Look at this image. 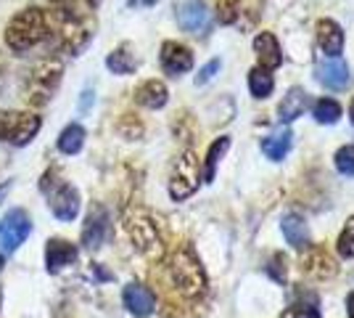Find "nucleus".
Instances as JSON below:
<instances>
[{"label":"nucleus","mask_w":354,"mask_h":318,"mask_svg":"<svg viewBox=\"0 0 354 318\" xmlns=\"http://www.w3.org/2000/svg\"><path fill=\"white\" fill-rule=\"evenodd\" d=\"M267 271L272 273L275 281H286V258L283 255H272V263L267 265Z\"/></svg>","instance_id":"obj_34"},{"label":"nucleus","mask_w":354,"mask_h":318,"mask_svg":"<svg viewBox=\"0 0 354 318\" xmlns=\"http://www.w3.org/2000/svg\"><path fill=\"white\" fill-rule=\"evenodd\" d=\"M296 310H301V313H307L310 318H317L320 316V300H317V294L312 292V289H304L299 287L296 289Z\"/></svg>","instance_id":"obj_26"},{"label":"nucleus","mask_w":354,"mask_h":318,"mask_svg":"<svg viewBox=\"0 0 354 318\" xmlns=\"http://www.w3.org/2000/svg\"><path fill=\"white\" fill-rule=\"evenodd\" d=\"M217 69H220V61H209L207 67H204V69L196 75V85H207L209 80L214 77V72H217Z\"/></svg>","instance_id":"obj_35"},{"label":"nucleus","mask_w":354,"mask_h":318,"mask_svg":"<svg viewBox=\"0 0 354 318\" xmlns=\"http://www.w3.org/2000/svg\"><path fill=\"white\" fill-rule=\"evenodd\" d=\"M217 16L222 24H233L238 16V0H220L217 3Z\"/></svg>","instance_id":"obj_33"},{"label":"nucleus","mask_w":354,"mask_h":318,"mask_svg":"<svg viewBox=\"0 0 354 318\" xmlns=\"http://www.w3.org/2000/svg\"><path fill=\"white\" fill-rule=\"evenodd\" d=\"M85 138H88L85 127H82L80 122H72V125H66V127H64V130L59 133V141H56V146H59L61 154H69V157H74V154L82 152V146H85Z\"/></svg>","instance_id":"obj_21"},{"label":"nucleus","mask_w":354,"mask_h":318,"mask_svg":"<svg viewBox=\"0 0 354 318\" xmlns=\"http://www.w3.org/2000/svg\"><path fill=\"white\" fill-rule=\"evenodd\" d=\"M124 228H127L133 244L138 247V252H143L148 258H159L162 255V239H159L156 223L151 220L148 212L130 210L124 215Z\"/></svg>","instance_id":"obj_4"},{"label":"nucleus","mask_w":354,"mask_h":318,"mask_svg":"<svg viewBox=\"0 0 354 318\" xmlns=\"http://www.w3.org/2000/svg\"><path fill=\"white\" fill-rule=\"evenodd\" d=\"M80 3H82L88 11H93V8H98V3H101V0H80Z\"/></svg>","instance_id":"obj_38"},{"label":"nucleus","mask_w":354,"mask_h":318,"mask_svg":"<svg viewBox=\"0 0 354 318\" xmlns=\"http://www.w3.org/2000/svg\"><path fill=\"white\" fill-rule=\"evenodd\" d=\"M162 67L167 75H185L193 67V53L191 48H185L183 43H175V40H167L162 46Z\"/></svg>","instance_id":"obj_11"},{"label":"nucleus","mask_w":354,"mask_h":318,"mask_svg":"<svg viewBox=\"0 0 354 318\" xmlns=\"http://www.w3.org/2000/svg\"><path fill=\"white\" fill-rule=\"evenodd\" d=\"M336 170L341 175H354V146H344L336 152Z\"/></svg>","instance_id":"obj_31"},{"label":"nucleus","mask_w":354,"mask_h":318,"mask_svg":"<svg viewBox=\"0 0 354 318\" xmlns=\"http://www.w3.org/2000/svg\"><path fill=\"white\" fill-rule=\"evenodd\" d=\"M6 194H8V183H6V186H3V188H0V199L6 197Z\"/></svg>","instance_id":"obj_41"},{"label":"nucleus","mask_w":354,"mask_h":318,"mask_svg":"<svg viewBox=\"0 0 354 318\" xmlns=\"http://www.w3.org/2000/svg\"><path fill=\"white\" fill-rule=\"evenodd\" d=\"M346 308H349V316L354 318V292L349 294V300H346Z\"/></svg>","instance_id":"obj_40"},{"label":"nucleus","mask_w":354,"mask_h":318,"mask_svg":"<svg viewBox=\"0 0 354 318\" xmlns=\"http://www.w3.org/2000/svg\"><path fill=\"white\" fill-rule=\"evenodd\" d=\"M90 101H93V91H85L82 93V101H80V109H88Z\"/></svg>","instance_id":"obj_36"},{"label":"nucleus","mask_w":354,"mask_h":318,"mask_svg":"<svg viewBox=\"0 0 354 318\" xmlns=\"http://www.w3.org/2000/svg\"><path fill=\"white\" fill-rule=\"evenodd\" d=\"M64 67L56 59H45L40 64H35V69L30 72V101L35 106H43L50 101L53 91L59 88Z\"/></svg>","instance_id":"obj_5"},{"label":"nucleus","mask_w":354,"mask_h":318,"mask_svg":"<svg viewBox=\"0 0 354 318\" xmlns=\"http://www.w3.org/2000/svg\"><path fill=\"white\" fill-rule=\"evenodd\" d=\"M32 220L27 210H11L0 220V249L3 252H16L21 244L30 239Z\"/></svg>","instance_id":"obj_7"},{"label":"nucleus","mask_w":354,"mask_h":318,"mask_svg":"<svg viewBox=\"0 0 354 318\" xmlns=\"http://www.w3.org/2000/svg\"><path fill=\"white\" fill-rule=\"evenodd\" d=\"M177 24L191 35H207L212 27V16L204 0H180L175 6Z\"/></svg>","instance_id":"obj_8"},{"label":"nucleus","mask_w":354,"mask_h":318,"mask_svg":"<svg viewBox=\"0 0 354 318\" xmlns=\"http://www.w3.org/2000/svg\"><path fill=\"white\" fill-rule=\"evenodd\" d=\"M291 149V133H272V136H267L262 141V152H265L267 159H272V162H281L283 157L288 154Z\"/></svg>","instance_id":"obj_23"},{"label":"nucleus","mask_w":354,"mask_h":318,"mask_svg":"<svg viewBox=\"0 0 354 318\" xmlns=\"http://www.w3.org/2000/svg\"><path fill=\"white\" fill-rule=\"evenodd\" d=\"M90 37H93V27L85 24V19L82 21H72V24H64L61 27L59 51L61 53H69V56H77L90 43Z\"/></svg>","instance_id":"obj_14"},{"label":"nucleus","mask_w":354,"mask_h":318,"mask_svg":"<svg viewBox=\"0 0 354 318\" xmlns=\"http://www.w3.org/2000/svg\"><path fill=\"white\" fill-rule=\"evenodd\" d=\"M40 125H43V117H40V114H35V112H21L11 143H14V146H27L32 138L37 136Z\"/></svg>","instance_id":"obj_22"},{"label":"nucleus","mask_w":354,"mask_h":318,"mask_svg":"<svg viewBox=\"0 0 354 318\" xmlns=\"http://www.w3.org/2000/svg\"><path fill=\"white\" fill-rule=\"evenodd\" d=\"M117 130H119V136H122V138L135 141V138H140V133H143V125L135 120V114H124V117L119 120Z\"/></svg>","instance_id":"obj_30"},{"label":"nucleus","mask_w":354,"mask_h":318,"mask_svg":"<svg viewBox=\"0 0 354 318\" xmlns=\"http://www.w3.org/2000/svg\"><path fill=\"white\" fill-rule=\"evenodd\" d=\"M77 247L72 242H66V239H50V242L45 244V268L48 273H59L61 268H66V265H72L77 263Z\"/></svg>","instance_id":"obj_13"},{"label":"nucleus","mask_w":354,"mask_h":318,"mask_svg":"<svg viewBox=\"0 0 354 318\" xmlns=\"http://www.w3.org/2000/svg\"><path fill=\"white\" fill-rule=\"evenodd\" d=\"M19 117H21V112H8V109H0V141H8V143H11L16 125H19Z\"/></svg>","instance_id":"obj_29"},{"label":"nucleus","mask_w":354,"mask_h":318,"mask_svg":"<svg viewBox=\"0 0 354 318\" xmlns=\"http://www.w3.org/2000/svg\"><path fill=\"white\" fill-rule=\"evenodd\" d=\"M109 236V212L101 204H93L82 226V244L88 249H98Z\"/></svg>","instance_id":"obj_9"},{"label":"nucleus","mask_w":354,"mask_h":318,"mask_svg":"<svg viewBox=\"0 0 354 318\" xmlns=\"http://www.w3.org/2000/svg\"><path fill=\"white\" fill-rule=\"evenodd\" d=\"M349 117H352V125H354V101H352V106H349Z\"/></svg>","instance_id":"obj_42"},{"label":"nucleus","mask_w":354,"mask_h":318,"mask_svg":"<svg viewBox=\"0 0 354 318\" xmlns=\"http://www.w3.org/2000/svg\"><path fill=\"white\" fill-rule=\"evenodd\" d=\"M106 67H109V72H114V75H130V72H135L138 61H135V56L127 48H117V51L109 53Z\"/></svg>","instance_id":"obj_25"},{"label":"nucleus","mask_w":354,"mask_h":318,"mask_svg":"<svg viewBox=\"0 0 354 318\" xmlns=\"http://www.w3.org/2000/svg\"><path fill=\"white\" fill-rule=\"evenodd\" d=\"M230 149V138L222 136L220 141H214L212 146H209V154H207V173H204V178L207 181H214V170H217V162H220L225 152Z\"/></svg>","instance_id":"obj_27"},{"label":"nucleus","mask_w":354,"mask_h":318,"mask_svg":"<svg viewBox=\"0 0 354 318\" xmlns=\"http://www.w3.org/2000/svg\"><path fill=\"white\" fill-rule=\"evenodd\" d=\"M301 268L310 273V276H315V279H330V276H336V260L330 258L325 249H312L310 255L304 258V263H301Z\"/></svg>","instance_id":"obj_20"},{"label":"nucleus","mask_w":354,"mask_h":318,"mask_svg":"<svg viewBox=\"0 0 354 318\" xmlns=\"http://www.w3.org/2000/svg\"><path fill=\"white\" fill-rule=\"evenodd\" d=\"M312 112H315V120L320 122V125H333L341 117V106L333 98H320Z\"/></svg>","instance_id":"obj_28"},{"label":"nucleus","mask_w":354,"mask_h":318,"mask_svg":"<svg viewBox=\"0 0 354 318\" xmlns=\"http://www.w3.org/2000/svg\"><path fill=\"white\" fill-rule=\"evenodd\" d=\"M48 35V11L30 6L24 11L8 21L6 27V46L11 48L14 53H27L30 48H35L37 43H43V37Z\"/></svg>","instance_id":"obj_1"},{"label":"nucleus","mask_w":354,"mask_h":318,"mask_svg":"<svg viewBox=\"0 0 354 318\" xmlns=\"http://www.w3.org/2000/svg\"><path fill=\"white\" fill-rule=\"evenodd\" d=\"M315 77H317V82H323L325 88H330V91H344L352 82L349 67H346V61L341 59H320L317 69H315Z\"/></svg>","instance_id":"obj_10"},{"label":"nucleus","mask_w":354,"mask_h":318,"mask_svg":"<svg viewBox=\"0 0 354 318\" xmlns=\"http://www.w3.org/2000/svg\"><path fill=\"white\" fill-rule=\"evenodd\" d=\"M272 88H275V80H272V75H270L267 69H262V67L251 69L249 72V91H251L254 98H267V96L272 93Z\"/></svg>","instance_id":"obj_24"},{"label":"nucleus","mask_w":354,"mask_h":318,"mask_svg":"<svg viewBox=\"0 0 354 318\" xmlns=\"http://www.w3.org/2000/svg\"><path fill=\"white\" fill-rule=\"evenodd\" d=\"M53 175H56V170L45 173L43 181H40V191L48 197V204H50L53 215L64 223H69L80 215V194H77V188L72 183L53 181Z\"/></svg>","instance_id":"obj_3"},{"label":"nucleus","mask_w":354,"mask_h":318,"mask_svg":"<svg viewBox=\"0 0 354 318\" xmlns=\"http://www.w3.org/2000/svg\"><path fill=\"white\" fill-rule=\"evenodd\" d=\"M307 91L304 88H291V91L283 96L281 106H278V120L281 122H294L296 117H301L304 114V109H307Z\"/></svg>","instance_id":"obj_19"},{"label":"nucleus","mask_w":354,"mask_h":318,"mask_svg":"<svg viewBox=\"0 0 354 318\" xmlns=\"http://www.w3.org/2000/svg\"><path fill=\"white\" fill-rule=\"evenodd\" d=\"M130 6H153V3H159V0H127Z\"/></svg>","instance_id":"obj_39"},{"label":"nucleus","mask_w":354,"mask_h":318,"mask_svg":"<svg viewBox=\"0 0 354 318\" xmlns=\"http://www.w3.org/2000/svg\"><path fill=\"white\" fill-rule=\"evenodd\" d=\"M3 265H6V260H3V255H0V271H3Z\"/></svg>","instance_id":"obj_43"},{"label":"nucleus","mask_w":354,"mask_h":318,"mask_svg":"<svg viewBox=\"0 0 354 318\" xmlns=\"http://www.w3.org/2000/svg\"><path fill=\"white\" fill-rule=\"evenodd\" d=\"M122 300H124V308L138 318H146L153 313V308H156V297H153V292L143 284H127L124 292H122Z\"/></svg>","instance_id":"obj_12"},{"label":"nucleus","mask_w":354,"mask_h":318,"mask_svg":"<svg viewBox=\"0 0 354 318\" xmlns=\"http://www.w3.org/2000/svg\"><path fill=\"white\" fill-rule=\"evenodd\" d=\"M169 276L175 281V289L185 297H198L204 287H207V279H204V268L198 265V260L193 255L188 247L177 249L172 260H169Z\"/></svg>","instance_id":"obj_2"},{"label":"nucleus","mask_w":354,"mask_h":318,"mask_svg":"<svg viewBox=\"0 0 354 318\" xmlns=\"http://www.w3.org/2000/svg\"><path fill=\"white\" fill-rule=\"evenodd\" d=\"M167 98H169V91H167V85L162 80H146L135 91V101L140 106H146V109H162L167 104Z\"/></svg>","instance_id":"obj_17"},{"label":"nucleus","mask_w":354,"mask_h":318,"mask_svg":"<svg viewBox=\"0 0 354 318\" xmlns=\"http://www.w3.org/2000/svg\"><path fill=\"white\" fill-rule=\"evenodd\" d=\"M198 159L193 152H185L180 159L175 162V173H172V181H169V197L175 202H183L188 199L198 188Z\"/></svg>","instance_id":"obj_6"},{"label":"nucleus","mask_w":354,"mask_h":318,"mask_svg":"<svg viewBox=\"0 0 354 318\" xmlns=\"http://www.w3.org/2000/svg\"><path fill=\"white\" fill-rule=\"evenodd\" d=\"M254 51H257V59L262 64V69H275V67H281L283 53H281L278 40H275V35H270V32L257 35V37H254Z\"/></svg>","instance_id":"obj_16"},{"label":"nucleus","mask_w":354,"mask_h":318,"mask_svg":"<svg viewBox=\"0 0 354 318\" xmlns=\"http://www.w3.org/2000/svg\"><path fill=\"white\" fill-rule=\"evenodd\" d=\"M339 252H341V258H354V218H349L346 228L341 231Z\"/></svg>","instance_id":"obj_32"},{"label":"nucleus","mask_w":354,"mask_h":318,"mask_svg":"<svg viewBox=\"0 0 354 318\" xmlns=\"http://www.w3.org/2000/svg\"><path fill=\"white\" fill-rule=\"evenodd\" d=\"M283 236H286V242L291 244L294 249H307L310 247V228H307V223L299 218V215H286L283 218Z\"/></svg>","instance_id":"obj_18"},{"label":"nucleus","mask_w":354,"mask_h":318,"mask_svg":"<svg viewBox=\"0 0 354 318\" xmlns=\"http://www.w3.org/2000/svg\"><path fill=\"white\" fill-rule=\"evenodd\" d=\"M283 318H307V316H304L301 310H296V308H291L288 313H283Z\"/></svg>","instance_id":"obj_37"},{"label":"nucleus","mask_w":354,"mask_h":318,"mask_svg":"<svg viewBox=\"0 0 354 318\" xmlns=\"http://www.w3.org/2000/svg\"><path fill=\"white\" fill-rule=\"evenodd\" d=\"M317 46L328 59H336L344 48V32L333 19H320L317 21Z\"/></svg>","instance_id":"obj_15"}]
</instances>
